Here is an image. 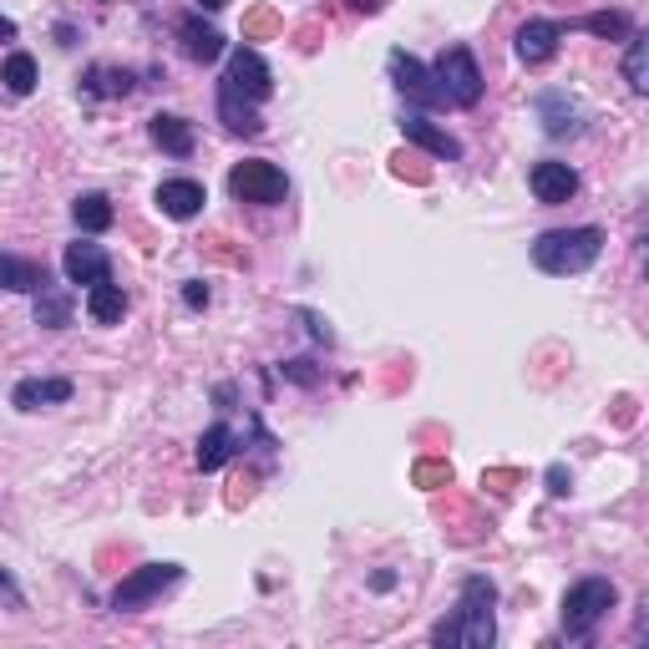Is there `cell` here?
I'll return each instance as SVG.
<instances>
[{
    "mask_svg": "<svg viewBox=\"0 0 649 649\" xmlns=\"http://www.w3.org/2000/svg\"><path fill=\"white\" fill-rule=\"evenodd\" d=\"M568 487H574L568 467H564V462H554V467H548V493H554V497H568Z\"/></svg>",
    "mask_w": 649,
    "mask_h": 649,
    "instance_id": "obj_33",
    "label": "cell"
},
{
    "mask_svg": "<svg viewBox=\"0 0 649 649\" xmlns=\"http://www.w3.org/2000/svg\"><path fill=\"white\" fill-rule=\"evenodd\" d=\"M47 269L37 259H21V254H0V289H16V295H37L47 285Z\"/></svg>",
    "mask_w": 649,
    "mask_h": 649,
    "instance_id": "obj_18",
    "label": "cell"
},
{
    "mask_svg": "<svg viewBox=\"0 0 649 649\" xmlns=\"http://www.w3.org/2000/svg\"><path fill=\"white\" fill-rule=\"evenodd\" d=\"M147 137H153L157 147L168 157H193V147H198V137H193V122L173 117V112H157L153 122H147Z\"/></svg>",
    "mask_w": 649,
    "mask_h": 649,
    "instance_id": "obj_17",
    "label": "cell"
},
{
    "mask_svg": "<svg viewBox=\"0 0 649 649\" xmlns=\"http://www.w3.org/2000/svg\"><path fill=\"white\" fill-rule=\"evenodd\" d=\"M604 254V229L599 224H584V229H548L533 239V265L543 269V275H584V269H594V259Z\"/></svg>",
    "mask_w": 649,
    "mask_h": 649,
    "instance_id": "obj_2",
    "label": "cell"
},
{
    "mask_svg": "<svg viewBox=\"0 0 649 649\" xmlns=\"http://www.w3.org/2000/svg\"><path fill=\"white\" fill-rule=\"evenodd\" d=\"M61 269H66V279L72 285H102V279H112V259H107V249L102 244H66V254H61Z\"/></svg>",
    "mask_w": 649,
    "mask_h": 649,
    "instance_id": "obj_11",
    "label": "cell"
},
{
    "mask_svg": "<svg viewBox=\"0 0 649 649\" xmlns=\"http://www.w3.org/2000/svg\"><path fill=\"white\" fill-rule=\"evenodd\" d=\"M0 594H6V599H11V604H21V589H16V584H11V574H6V568H0Z\"/></svg>",
    "mask_w": 649,
    "mask_h": 649,
    "instance_id": "obj_38",
    "label": "cell"
},
{
    "mask_svg": "<svg viewBox=\"0 0 649 649\" xmlns=\"http://www.w3.org/2000/svg\"><path fill=\"white\" fill-rule=\"evenodd\" d=\"M279 31H285V16H279L275 6H254V11L244 16V41H275Z\"/></svg>",
    "mask_w": 649,
    "mask_h": 649,
    "instance_id": "obj_28",
    "label": "cell"
},
{
    "mask_svg": "<svg viewBox=\"0 0 649 649\" xmlns=\"http://www.w3.org/2000/svg\"><path fill=\"white\" fill-rule=\"evenodd\" d=\"M239 446H234V432L218 421V426H208L204 436H198V452H193V462H198V472H218L224 462L234 457Z\"/></svg>",
    "mask_w": 649,
    "mask_h": 649,
    "instance_id": "obj_21",
    "label": "cell"
},
{
    "mask_svg": "<svg viewBox=\"0 0 649 649\" xmlns=\"http://www.w3.org/2000/svg\"><path fill=\"white\" fill-rule=\"evenodd\" d=\"M229 0H198V11H224Z\"/></svg>",
    "mask_w": 649,
    "mask_h": 649,
    "instance_id": "obj_40",
    "label": "cell"
},
{
    "mask_svg": "<svg viewBox=\"0 0 649 649\" xmlns=\"http://www.w3.org/2000/svg\"><path fill=\"white\" fill-rule=\"evenodd\" d=\"M594 31V37H604V41H625L629 37V16H619V11H594V16H584V21H568L564 31Z\"/></svg>",
    "mask_w": 649,
    "mask_h": 649,
    "instance_id": "obj_27",
    "label": "cell"
},
{
    "mask_svg": "<svg viewBox=\"0 0 649 649\" xmlns=\"http://www.w3.org/2000/svg\"><path fill=\"white\" fill-rule=\"evenodd\" d=\"M517 482H523V472L517 467H487L482 472V487H487V493H513Z\"/></svg>",
    "mask_w": 649,
    "mask_h": 649,
    "instance_id": "obj_31",
    "label": "cell"
},
{
    "mask_svg": "<svg viewBox=\"0 0 649 649\" xmlns=\"http://www.w3.org/2000/svg\"><path fill=\"white\" fill-rule=\"evenodd\" d=\"M385 66H391V82H396V92L406 96V102H416V107H446L442 92H436V82H432V72H426L411 51H391Z\"/></svg>",
    "mask_w": 649,
    "mask_h": 649,
    "instance_id": "obj_8",
    "label": "cell"
},
{
    "mask_svg": "<svg viewBox=\"0 0 649 649\" xmlns=\"http://www.w3.org/2000/svg\"><path fill=\"white\" fill-rule=\"evenodd\" d=\"M391 173H396V178H406V183H432V168H426L416 153H396V157H391Z\"/></svg>",
    "mask_w": 649,
    "mask_h": 649,
    "instance_id": "obj_30",
    "label": "cell"
},
{
    "mask_svg": "<svg viewBox=\"0 0 649 649\" xmlns=\"http://www.w3.org/2000/svg\"><path fill=\"white\" fill-rule=\"evenodd\" d=\"M432 82L446 107H477L482 102V66L467 47H446L432 66Z\"/></svg>",
    "mask_w": 649,
    "mask_h": 649,
    "instance_id": "obj_4",
    "label": "cell"
},
{
    "mask_svg": "<svg viewBox=\"0 0 649 649\" xmlns=\"http://www.w3.org/2000/svg\"><path fill=\"white\" fill-rule=\"evenodd\" d=\"M614 604H619V589H614L609 578H599V574L578 578L574 589L564 594V635L578 639V645H584V639H594V629L609 619Z\"/></svg>",
    "mask_w": 649,
    "mask_h": 649,
    "instance_id": "obj_3",
    "label": "cell"
},
{
    "mask_svg": "<svg viewBox=\"0 0 649 649\" xmlns=\"http://www.w3.org/2000/svg\"><path fill=\"white\" fill-rule=\"evenodd\" d=\"M183 305H188V310H204V305H208V285H204V279H188V285H183Z\"/></svg>",
    "mask_w": 649,
    "mask_h": 649,
    "instance_id": "obj_34",
    "label": "cell"
},
{
    "mask_svg": "<svg viewBox=\"0 0 649 649\" xmlns=\"http://www.w3.org/2000/svg\"><path fill=\"white\" fill-rule=\"evenodd\" d=\"M218 117H224V127L239 137H259L265 133V117H259V107H249V102H234V96H218Z\"/></svg>",
    "mask_w": 649,
    "mask_h": 649,
    "instance_id": "obj_24",
    "label": "cell"
},
{
    "mask_svg": "<svg viewBox=\"0 0 649 649\" xmlns=\"http://www.w3.org/2000/svg\"><path fill=\"white\" fill-rule=\"evenodd\" d=\"M401 137H406L411 147H421V153H432L442 157V163H457L462 157V143L452 133H442L436 122H426L421 112H411V117H401Z\"/></svg>",
    "mask_w": 649,
    "mask_h": 649,
    "instance_id": "obj_13",
    "label": "cell"
},
{
    "mask_svg": "<svg viewBox=\"0 0 649 649\" xmlns=\"http://www.w3.org/2000/svg\"><path fill=\"white\" fill-rule=\"evenodd\" d=\"M0 82H6L11 96H31L37 92V56H31V51H11L6 66H0Z\"/></svg>",
    "mask_w": 649,
    "mask_h": 649,
    "instance_id": "obj_23",
    "label": "cell"
},
{
    "mask_svg": "<svg viewBox=\"0 0 649 649\" xmlns=\"http://www.w3.org/2000/svg\"><path fill=\"white\" fill-rule=\"evenodd\" d=\"M346 6H350L356 16H375V11H381V0H346Z\"/></svg>",
    "mask_w": 649,
    "mask_h": 649,
    "instance_id": "obj_37",
    "label": "cell"
},
{
    "mask_svg": "<svg viewBox=\"0 0 649 649\" xmlns=\"http://www.w3.org/2000/svg\"><path fill=\"white\" fill-rule=\"evenodd\" d=\"M229 193L239 198V204L275 208V204H285L289 178H285V168L265 163V157H249V163H234V173H229Z\"/></svg>",
    "mask_w": 649,
    "mask_h": 649,
    "instance_id": "obj_5",
    "label": "cell"
},
{
    "mask_svg": "<svg viewBox=\"0 0 649 649\" xmlns=\"http://www.w3.org/2000/svg\"><path fill=\"white\" fill-rule=\"evenodd\" d=\"M528 188H533V198H538V204H568V198H574L578 193V173L568 168V163H554V157H548V163H533L528 168Z\"/></svg>",
    "mask_w": 649,
    "mask_h": 649,
    "instance_id": "obj_10",
    "label": "cell"
},
{
    "mask_svg": "<svg viewBox=\"0 0 649 649\" xmlns=\"http://www.w3.org/2000/svg\"><path fill=\"white\" fill-rule=\"evenodd\" d=\"M538 117H543V133H548V137L584 133V107H578L568 92H543L538 96Z\"/></svg>",
    "mask_w": 649,
    "mask_h": 649,
    "instance_id": "obj_15",
    "label": "cell"
},
{
    "mask_svg": "<svg viewBox=\"0 0 649 649\" xmlns=\"http://www.w3.org/2000/svg\"><path fill=\"white\" fill-rule=\"evenodd\" d=\"M157 208L168 218H198L204 214V204H208V193H204V183H193V178H168V183H157Z\"/></svg>",
    "mask_w": 649,
    "mask_h": 649,
    "instance_id": "obj_14",
    "label": "cell"
},
{
    "mask_svg": "<svg viewBox=\"0 0 649 649\" xmlns=\"http://www.w3.org/2000/svg\"><path fill=\"white\" fill-rule=\"evenodd\" d=\"M31 315H37L41 330H66V324H72V295L47 279V285L37 289V305H31Z\"/></svg>",
    "mask_w": 649,
    "mask_h": 649,
    "instance_id": "obj_19",
    "label": "cell"
},
{
    "mask_svg": "<svg viewBox=\"0 0 649 649\" xmlns=\"http://www.w3.org/2000/svg\"><path fill=\"white\" fill-rule=\"evenodd\" d=\"M269 92H275V76H269L265 56H259L254 47H239V51L229 56V66H224L218 96H234V102H249V107H259Z\"/></svg>",
    "mask_w": 649,
    "mask_h": 649,
    "instance_id": "obj_7",
    "label": "cell"
},
{
    "mask_svg": "<svg viewBox=\"0 0 649 649\" xmlns=\"http://www.w3.org/2000/svg\"><path fill=\"white\" fill-rule=\"evenodd\" d=\"M178 578H183L178 564H143V568H133V574H127L117 589H112V614H137V609H147V604L163 599V594H168Z\"/></svg>",
    "mask_w": 649,
    "mask_h": 649,
    "instance_id": "obj_6",
    "label": "cell"
},
{
    "mask_svg": "<svg viewBox=\"0 0 649 649\" xmlns=\"http://www.w3.org/2000/svg\"><path fill=\"white\" fill-rule=\"evenodd\" d=\"M72 218H76V229H82V234H107L117 214H112L107 193H82V198L72 204Z\"/></svg>",
    "mask_w": 649,
    "mask_h": 649,
    "instance_id": "obj_22",
    "label": "cell"
},
{
    "mask_svg": "<svg viewBox=\"0 0 649 649\" xmlns=\"http://www.w3.org/2000/svg\"><path fill=\"white\" fill-rule=\"evenodd\" d=\"M629 47H625V82L635 92H649V37L645 31H629Z\"/></svg>",
    "mask_w": 649,
    "mask_h": 649,
    "instance_id": "obj_25",
    "label": "cell"
},
{
    "mask_svg": "<svg viewBox=\"0 0 649 649\" xmlns=\"http://www.w3.org/2000/svg\"><path fill=\"white\" fill-rule=\"evenodd\" d=\"M133 72H117V66H92L86 72V82H82V92L86 96H127L133 92Z\"/></svg>",
    "mask_w": 649,
    "mask_h": 649,
    "instance_id": "obj_26",
    "label": "cell"
},
{
    "mask_svg": "<svg viewBox=\"0 0 649 649\" xmlns=\"http://www.w3.org/2000/svg\"><path fill=\"white\" fill-rule=\"evenodd\" d=\"M72 391L76 385L66 375H31V381H21L11 391V401H16V411H51V406H66Z\"/></svg>",
    "mask_w": 649,
    "mask_h": 649,
    "instance_id": "obj_12",
    "label": "cell"
},
{
    "mask_svg": "<svg viewBox=\"0 0 649 649\" xmlns=\"http://www.w3.org/2000/svg\"><path fill=\"white\" fill-rule=\"evenodd\" d=\"M249 497H254V477H239V482L229 487V507H244Z\"/></svg>",
    "mask_w": 649,
    "mask_h": 649,
    "instance_id": "obj_36",
    "label": "cell"
},
{
    "mask_svg": "<svg viewBox=\"0 0 649 649\" xmlns=\"http://www.w3.org/2000/svg\"><path fill=\"white\" fill-rule=\"evenodd\" d=\"M295 315H300V320L310 324V336H315V340H324V346H330V340H336V336H330V324H324V320H320V315H315V310H295Z\"/></svg>",
    "mask_w": 649,
    "mask_h": 649,
    "instance_id": "obj_35",
    "label": "cell"
},
{
    "mask_svg": "<svg viewBox=\"0 0 649 649\" xmlns=\"http://www.w3.org/2000/svg\"><path fill=\"white\" fill-rule=\"evenodd\" d=\"M86 315H92V324H117L122 315H127V295H122V285L102 279V285L86 289Z\"/></svg>",
    "mask_w": 649,
    "mask_h": 649,
    "instance_id": "obj_20",
    "label": "cell"
},
{
    "mask_svg": "<svg viewBox=\"0 0 649 649\" xmlns=\"http://www.w3.org/2000/svg\"><path fill=\"white\" fill-rule=\"evenodd\" d=\"M411 482H416L421 493H442V487H452V462L446 457H421L416 467H411Z\"/></svg>",
    "mask_w": 649,
    "mask_h": 649,
    "instance_id": "obj_29",
    "label": "cell"
},
{
    "mask_svg": "<svg viewBox=\"0 0 649 649\" xmlns=\"http://www.w3.org/2000/svg\"><path fill=\"white\" fill-rule=\"evenodd\" d=\"M493 604H497L493 578L472 574L467 584H462V594H457V614L432 629V645L436 649H493V639H497Z\"/></svg>",
    "mask_w": 649,
    "mask_h": 649,
    "instance_id": "obj_1",
    "label": "cell"
},
{
    "mask_svg": "<svg viewBox=\"0 0 649 649\" xmlns=\"http://www.w3.org/2000/svg\"><path fill=\"white\" fill-rule=\"evenodd\" d=\"M0 41H16V21H11V16H0Z\"/></svg>",
    "mask_w": 649,
    "mask_h": 649,
    "instance_id": "obj_39",
    "label": "cell"
},
{
    "mask_svg": "<svg viewBox=\"0 0 649 649\" xmlns=\"http://www.w3.org/2000/svg\"><path fill=\"white\" fill-rule=\"evenodd\" d=\"M564 21H523L517 25V61L523 66H543V61H554L558 56V41H564Z\"/></svg>",
    "mask_w": 649,
    "mask_h": 649,
    "instance_id": "obj_9",
    "label": "cell"
},
{
    "mask_svg": "<svg viewBox=\"0 0 649 649\" xmlns=\"http://www.w3.org/2000/svg\"><path fill=\"white\" fill-rule=\"evenodd\" d=\"M279 371H285L289 381H300V385H320V371H315V361H305V356L300 361H285Z\"/></svg>",
    "mask_w": 649,
    "mask_h": 649,
    "instance_id": "obj_32",
    "label": "cell"
},
{
    "mask_svg": "<svg viewBox=\"0 0 649 649\" xmlns=\"http://www.w3.org/2000/svg\"><path fill=\"white\" fill-rule=\"evenodd\" d=\"M178 41H183V56H188V61H218V56H224V37H218V31L198 11L178 16Z\"/></svg>",
    "mask_w": 649,
    "mask_h": 649,
    "instance_id": "obj_16",
    "label": "cell"
}]
</instances>
